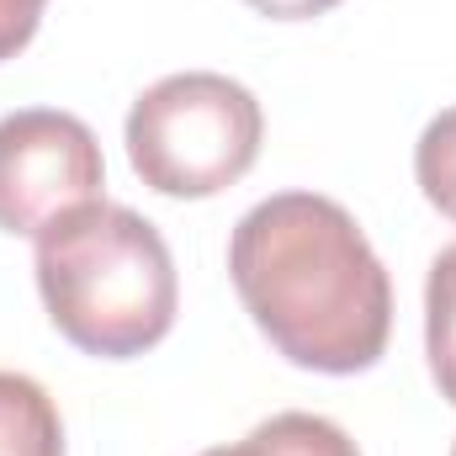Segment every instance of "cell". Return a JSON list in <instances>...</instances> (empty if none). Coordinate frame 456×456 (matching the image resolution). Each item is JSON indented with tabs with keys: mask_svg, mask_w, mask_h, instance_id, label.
<instances>
[{
	"mask_svg": "<svg viewBox=\"0 0 456 456\" xmlns=\"http://www.w3.org/2000/svg\"><path fill=\"white\" fill-rule=\"evenodd\" d=\"M425 355L441 398L456 403V244L430 260L425 276Z\"/></svg>",
	"mask_w": 456,
	"mask_h": 456,
	"instance_id": "obj_6",
	"label": "cell"
},
{
	"mask_svg": "<svg viewBox=\"0 0 456 456\" xmlns=\"http://www.w3.org/2000/svg\"><path fill=\"white\" fill-rule=\"evenodd\" d=\"M202 456H239V446H213V452H202Z\"/></svg>",
	"mask_w": 456,
	"mask_h": 456,
	"instance_id": "obj_11",
	"label": "cell"
},
{
	"mask_svg": "<svg viewBox=\"0 0 456 456\" xmlns=\"http://www.w3.org/2000/svg\"><path fill=\"white\" fill-rule=\"evenodd\" d=\"M0 456H64V419L27 371H0Z\"/></svg>",
	"mask_w": 456,
	"mask_h": 456,
	"instance_id": "obj_5",
	"label": "cell"
},
{
	"mask_svg": "<svg viewBox=\"0 0 456 456\" xmlns=\"http://www.w3.org/2000/svg\"><path fill=\"white\" fill-rule=\"evenodd\" d=\"M43 5H48V0H0V64L16 59V53L37 37Z\"/></svg>",
	"mask_w": 456,
	"mask_h": 456,
	"instance_id": "obj_9",
	"label": "cell"
},
{
	"mask_svg": "<svg viewBox=\"0 0 456 456\" xmlns=\"http://www.w3.org/2000/svg\"><path fill=\"white\" fill-rule=\"evenodd\" d=\"M228 276L255 330L303 371H371L393 335V281L335 197L276 191L228 239Z\"/></svg>",
	"mask_w": 456,
	"mask_h": 456,
	"instance_id": "obj_1",
	"label": "cell"
},
{
	"mask_svg": "<svg viewBox=\"0 0 456 456\" xmlns=\"http://www.w3.org/2000/svg\"><path fill=\"white\" fill-rule=\"evenodd\" d=\"M37 292L75 350L127 361L175 330L181 281L165 233L133 208L91 202L37 233Z\"/></svg>",
	"mask_w": 456,
	"mask_h": 456,
	"instance_id": "obj_2",
	"label": "cell"
},
{
	"mask_svg": "<svg viewBox=\"0 0 456 456\" xmlns=\"http://www.w3.org/2000/svg\"><path fill=\"white\" fill-rule=\"evenodd\" d=\"M414 181H419L425 202L456 224V107L425 122V133L414 143Z\"/></svg>",
	"mask_w": 456,
	"mask_h": 456,
	"instance_id": "obj_8",
	"label": "cell"
},
{
	"mask_svg": "<svg viewBox=\"0 0 456 456\" xmlns=\"http://www.w3.org/2000/svg\"><path fill=\"white\" fill-rule=\"evenodd\" d=\"M452 456H456V446H452Z\"/></svg>",
	"mask_w": 456,
	"mask_h": 456,
	"instance_id": "obj_12",
	"label": "cell"
},
{
	"mask_svg": "<svg viewBox=\"0 0 456 456\" xmlns=\"http://www.w3.org/2000/svg\"><path fill=\"white\" fill-rule=\"evenodd\" d=\"M122 138H127V165L149 191L175 202H202L239 186L255 170L265 112L249 86L213 69H186L154 80L133 102Z\"/></svg>",
	"mask_w": 456,
	"mask_h": 456,
	"instance_id": "obj_3",
	"label": "cell"
},
{
	"mask_svg": "<svg viewBox=\"0 0 456 456\" xmlns=\"http://www.w3.org/2000/svg\"><path fill=\"white\" fill-rule=\"evenodd\" d=\"M107 159L75 112L21 107L0 117V228L37 239L59 218L102 202Z\"/></svg>",
	"mask_w": 456,
	"mask_h": 456,
	"instance_id": "obj_4",
	"label": "cell"
},
{
	"mask_svg": "<svg viewBox=\"0 0 456 456\" xmlns=\"http://www.w3.org/2000/svg\"><path fill=\"white\" fill-rule=\"evenodd\" d=\"M239 456H361V446L335 419L287 409V414H271L265 425H255L239 441Z\"/></svg>",
	"mask_w": 456,
	"mask_h": 456,
	"instance_id": "obj_7",
	"label": "cell"
},
{
	"mask_svg": "<svg viewBox=\"0 0 456 456\" xmlns=\"http://www.w3.org/2000/svg\"><path fill=\"white\" fill-rule=\"evenodd\" d=\"M244 5L260 11V16H271V21H314V16L335 11L340 0H244Z\"/></svg>",
	"mask_w": 456,
	"mask_h": 456,
	"instance_id": "obj_10",
	"label": "cell"
}]
</instances>
